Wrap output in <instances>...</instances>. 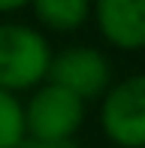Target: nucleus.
<instances>
[{"instance_id":"1","label":"nucleus","mask_w":145,"mask_h":148,"mask_svg":"<svg viewBox=\"0 0 145 148\" xmlns=\"http://www.w3.org/2000/svg\"><path fill=\"white\" fill-rule=\"evenodd\" d=\"M51 42L27 21H0V91L21 97L49 79Z\"/></svg>"},{"instance_id":"2","label":"nucleus","mask_w":145,"mask_h":148,"mask_svg":"<svg viewBox=\"0 0 145 148\" xmlns=\"http://www.w3.org/2000/svg\"><path fill=\"white\" fill-rule=\"evenodd\" d=\"M88 115V103L61 85L42 82L24 100V127L30 139L42 142H72Z\"/></svg>"},{"instance_id":"3","label":"nucleus","mask_w":145,"mask_h":148,"mask_svg":"<svg viewBox=\"0 0 145 148\" xmlns=\"http://www.w3.org/2000/svg\"><path fill=\"white\" fill-rule=\"evenodd\" d=\"M100 127L115 148H145V73L109 85L100 97Z\"/></svg>"},{"instance_id":"4","label":"nucleus","mask_w":145,"mask_h":148,"mask_svg":"<svg viewBox=\"0 0 145 148\" xmlns=\"http://www.w3.org/2000/svg\"><path fill=\"white\" fill-rule=\"evenodd\" d=\"M45 82L61 85L64 91L88 100H100L112 85V60L106 51L94 45H67L51 55L49 79Z\"/></svg>"},{"instance_id":"5","label":"nucleus","mask_w":145,"mask_h":148,"mask_svg":"<svg viewBox=\"0 0 145 148\" xmlns=\"http://www.w3.org/2000/svg\"><path fill=\"white\" fill-rule=\"evenodd\" d=\"M91 21L112 49H145V0H91Z\"/></svg>"},{"instance_id":"6","label":"nucleus","mask_w":145,"mask_h":148,"mask_svg":"<svg viewBox=\"0 0 145 148\" xmlns=\"http://www.w3.org/2000/svg\"><path fill=\"white\" fill-rule=\"evenodd\" d=\"M34 18L42 30L72 33L91 21V0H30Z\"/></svg>"},{"instance_id":"7","label":"nucleus","mask_w":145,"mask_h":148,"mask_svg":"<svg viewBox=\"0 0 145 148\" xmlns=\"http://www.w3.org/2000/svg\"><path fill=\"white\" fill-rule=\"evenodd\" d=\"M24 139V100L9 91H0V148H18Z\"/></svg>"},{"instance_id":"8","label":"nucleus","mask_w":145,"mask_h":148,"mask_svg":"<svg viewBox=\"0 0 145 148\" xmlns=\"http://www.w3.org/2000/svg\"><path fill=\"white\" fill-rule=\"evenodd\" d=\"M18 148H76V145L72 142H42V139H30L27 136Z\"/></svg>"},{"instance_id":"9","label":"nucleus","mask_w":145,"mask_h":148,"mask_svg":"<svg viewBox=\"0 0 145 148\" xmlns=\"http://www.w3.org/2000/svg\"><path fill=\"white\" fill-rule=\"evenodd\" d=\"M30 6V0H0V15H9V12H18Z\"/></svg>"}]
</instances>
